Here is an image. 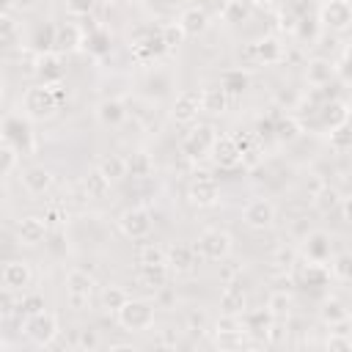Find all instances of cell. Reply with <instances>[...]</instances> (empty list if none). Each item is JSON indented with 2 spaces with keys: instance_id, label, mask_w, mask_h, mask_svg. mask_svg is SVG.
<instances>
[{
  "instance_id": "43",
  "label": "cell",
  "mask_w": 352,
  "mask_h": 352,
  "mask_svg": "<svg viewBox=\"0 0 352 352\" xmlns=\"http://www.w3.org/2000/svg\"><path fill=\"white\" fill-rule=\"evenodd\" d=\"M214 344L217 346H245L248 344V333H214Z\"/></svg>"
},
{
  "instance_id": "41",
  "label": "cell",
  "mask_w": 352,
  "mask_h": 352,
  "mask_svg": "<svg viewBox=\"0 0 352 352\" xmlns=\"http://www.w3.org/2000/svg\"><path fill=\"white\" fill-rule=\"evenodd\" d=\"M272 264H275V270H292V267H297V250L280 245V248L272 253Z\"/></svg>"
},
{
  "instance_id": "13",
  "label": "cell",
  "mask_w": 352,
  "mask_h": 352,
  "mask_svg": "<svg viewBox=\"0 0 352 352\" xmlns=\"http://www.w3.org/2000/svg\"><path fill=\"white\" fill-rule=\"evenodd\" d=\"M209 154H212L214 165H220V168H236L242 162V148L234 135H217Z\"/></svg>"
},
{
  "instance_id": "2",
  "label": "cell",
  "mask_w": 352,
  "mask_h": 352,
  "mask_svg": "<svg viewBox=\"0 0 352 352\" xmlns=\"http://www.w3.org/2000/svg\"><path fill=\"white\" fill-rule=\"evenodd\" d=\"M118 324L124 330H135V333H143V330H151L154 327V319H157V311H154V302L148 300H126L118 314H116Z\"/></svg>"
},
{
  "instance_id": "45",
  "label": "cell",
  "mask_w": 352,
  "mask_h": 352,
  "mask_svg": "<svg viewBox=\"0 0 352 352\" xmlns=\"http://www.w3.org/2000/svg\"><path fill=\"white\" fill-rule=\"evenodd\" d=\"M19 311H22L25 316L44 311V297H38V294H22V300H19Z\"/></svg>"
},
{
  "instance_id": "48",
  "label": "cell",
  "mask_w": 352,
  "mask_h": 352,
  "mask_svg": "<svg viewBox=\"0 0 352 352\" xmlns=\"http://www.w3.org/2000/svg\"><path fill=\"white\" fill-rule=\"evenodd\" d=\"M77 346L80 349H96L99 346L96 330H77Z\"/></svg>"
},
{
  "instance_id": "12",
  "label": "cell",
  "mask_w": 352,
  "mask_h": 352,
  "mask_svg": "<svg viewBox=\"0 0 352 352\" xmlns=\"http://www.w3.org/2000/svg\"><path fill=\"white\" fill-rule=\"evenodd\" d=\"M33 283V267L25 258H11L3 267V289L8 292H25Z\"/></svg>"
},
{
  "instance_id": "53",
  "label": "cell",
  "mask_w": 352,
  "mask_h": 352,
  "mask_svg": "<svg viewBox=\"0 0 352 352\" xmlns=\"http://www.w3.org/2000/svg\"><path fill=\"white\" fill-rule=\"evenodd\" d=\"M346 336H349V344H352V330H349V333H346Z\"/></svg>"
},
{
  "instance_id": "39",
  "label": "cell",
  "mask_w": 352,
  "mask_h": 352,
  "mask_svg": "<svg viewBox=\"0 0 352 352\" xmlns=\"http://www.w3.org/2000/svg\"><path fill=\"white\" fill-rule=\"evenodd\" d=\"M160 36H162L165 50H173V47H179V44L187 38V33H184V28H182L179 22H168V25H162Z\"/></svg>"
},
{
  "instance_id": "38",
  "label": "cell",
  "mask_w": 352,
  "mask_h": 352,
  "mask_svg": "<svg viewBox=\"0 0 352 352\" xmlns=\"http://www.w3.org/2000/svg\"><path fill=\"white\" fill-rule=\"evenodd\" d=\"M129 300V294L121 289V286H104V292H102V305L107 308V311H113V314H118V308L124 305Z\"/></svg>"
},
{
  "instance_id": "29",
  "label": "cell",
  "mask_w": 352,
  "mask_h": 352,
  "mask_svg": "<svg viewBox=\"0 0 352 352\" xmlns=\"http://www.w3.org/2000/svg\"><path fill=\"white\" fill-rule=\"evenodd\" d=\"M99 168L102 173L110 179V182H121L124 176H129V165H126V157L121 154H107L99 160Z\"/></svg>"
},
{
  "instance_id": "49",
  "label": "cell",
  "mask_w": 352,
  "mask_h": 352,
  "mask_svg": "<svg viewBox=\"0 0 352 352\" xmlns=\"http://www.w3.org/2000/svg\"><path fill=\"white\" fill-rule=\"evenodd\" d=\"M187 324H190V330H206V327H209L206 311H190V314H187Z\"/></svg>"
},
{
  "instance_id": "9",
  "label": "cell",
  "mask_w": 352,
  "mask_h": 352,
  "mask_svg": "<svg viewBox=\"0 0 352 352\" xmlns=\"http://www.w3.org/2000/svg\"><path fill=\"white\" fill-rule=\"evenodd\" d=\"M118 228L126 239H146L151 234V212L146 206H129L118 214Z\"/></svg>"
},
{
  "instance_id": "23",
  "label": "cell",
  "mask_w": 352,
  "mask_h": 352,
  "mask_svg": "<svg viewBox=\"0 0 352 352\" xmlns=\"http://www.w3.org/2000/svg\"><path fill=\"white\" fill-rule=\"evenodd\" d=\"M94 113H96V121L104 124V126H118L126 118V110H124L121 99H102Z\"/></svg>"
},
{
  "instance_id": "3",
  "label": "cell",
  "mask_w": 352,
  "mask_h": 352,
  "mask_svg": "<svg viewBox=\"0 0 352 352\" xmlns=\"http://www.w3.org/2000/svg\"><path fill=\"white\" fill-rule=\"evenodd\" d=\"M22 333L36 344V346H50L60 327H58V316L50 314V311H38V314H30L22 319Z\"/></svg>"
},
{
  "instance_id": "24",
  "label": "cell",
  "mask_w": 352,
  "mask_h": 352,
  "mask_svg": "<svg viewBox=\"0 0 352 352\" xmlns=\"http://www.w3.org/2000/svg\"><path fill=\"white\" fill-rule=\"evenodd\" d=\"M253 8H256V0H226L220 16H223L228 25H239V22H248V19H250Z\"/></svg>"
},
{
  "instance_id": "5",
  "label": "cell",
  "mask_w": 352,
  "mask_h": 352,
  "mask_svg": "<svg viewBox=\"0 0 352 352\" xmlns=\"http://www.w3.org/2000/svg\"><path fill=\"white\" fill-rule=\"evenodd\" d=\"M94 292H96V278L91 272H85V270H69L66 272V297H69L72 308L82 311L91 302Z\"/></svg>"
},
{
  "instance_id": "31",
  "label": "cell",
  "mask_w": 352,
  "mask_h": 352,
  "mask_svg": "<svg viewBox=\"0 0 352 352\" xmlns=\"http://www.w3.org/2000/svg\"><path fill=\"white\" fill-rule=\"evenodd\" d=\"M330 148H336V151H349L352 148V118L330 126Z\"/></svg>"
},
{
  "instance_id": "21",
  "label": "cell",
  "mask_w": 352,
  "mask_h": 352,
  "mask_svg": "<svg viewBox=\"0 0 352 352\" xmlns=\"http://www.w3.org/2000/svg\"><path fill=\"white\" fill-rule=\"evenodd\" d=\"M179 25L184 28L187 36H201L206 28H209V16L201 6H187L182 14H179Z\"/></svg>"
},
{
  "instance_id": "11",
  "label": "cell",
  "mask_w": 352,
  "mask_h": 352,
  "mask_svg": "<svg viewBox=\"0 0 352 352\" xmlns=\"http://www.w3.org/2000/svg\"><path fill=\"white\" fill-rule=\"evenodd\" d=\"M47 234H50V223H47V217L25 214V217L16 220V239H19L22 245H28V248L41 245V242L47 239Z\"/></svg>"
},
{
  "instance_id": "7",
  "label": "cell",
  "mask_w": 352,
  "mask_h": 352,
  "mask_svg": "<svg viewBox=\"0 0 352 352\" xmlns=\"http://www.w3.org/2000/svg\"><path fill=\"white\" fill-rule=\"evenodd\" d=\"M319 22L333 33H346L352 28V0H324L319 6Z\"/></svg>"
},
{
  "instance_id": "26",
  "label": "cell",
  "mask_w": 352,
  "mask_h": 352,
  "mask_svg": "<svg viewBox=\"0 0 352 352\" xmlns=\"http://www.w3.org/2000/svg\"><path fill=\"white\" fill-rule=\"evenodd\" d=\"M245 292L236 286V283H226V289L220 292V308L223 314H245Z\"/></svg>"
},
{
  "instance_id": "46",
  "label": "cell",
  "mask_w": 352,
  "mask_h": 352,
  "mask_svg": "<svg viewBox=\"0 0 352 352\" xmlns=\"http://www.w3.org/2000/svg\"><path fill=\"white\" fill-rule=\"evenodd\" d=\"M324 346L333 349V352H349V349H352L349 336H344V333H330L327 341H324Z\"/></svg>"
},
{
  "instance_id": "44",
  "label": "cell",
  "mask_w": 352,
  "mask_h": 352,
  "mask_svg": "<svg viewBox=\"0 0 352 352\" xmlns=\"http://www.w3.org/2000/svg\"><path fill=\"white\" fill-rule=\"evenodd\" d=\"M44 217H47L50 228H52V226H66V223H69V212H66V206H60V204H50L47 212H44Z\"/></svg>"
},
{
  "instance_id": "51",
  "label": "cell",
  "mask_w": 352,
  "mask_h": 352,
  "mask_svg": "<svg viewBox=\"0 0 352 352\" xmlns=\"http://www.w3.org/2000/svg\"><path fill=\"white\" fill-rule=\"evenodd\" d=\"M160 344H165V346H176V344H179V333H176V330H162Z\"/></svg>"
},
{
  "instance_id": "28",
  "label": "cell",
  "mask_w": 352,
  "mask_h": 352,
  "mask_svg": "<svg viewBox=\"0 0 352 352\" xmlns=\"http://www.w3.org/2000/svg\"><path fill=\"white\" fill-rule=\"evenodd\" d=\"M319 316H322L324 324H344L349 319V311L338 297H327L322 302V308H319Z\"/></svg>"
},
{
  "instance_id": "36",
  "label": "cell",
  "mask_w": 352,
  "mask_h": 352,
  "mask_svg": "<svg viewBox=\"0 0 352 352\" xmlns=\"http://www.w3.org/2000/svg\"><path fill=\"white\" fill-rule=\"evenodd\" d=\"M314 206H316L322 214H327V212H333L336 206H341V195H338L333 187H327V184H324V187L314 195Z\"/></svg>"
},
{
  "instance_id": "33",
  "label": "cell",
  "mask_w": 352,
  "mask_h": 352,
  "mask_svg": "<svg viewBox=\"0 0 352 352\" xmlns=\"http://www.w3.org/2000/svg\"><path fill=\"white\" fill-rule=\"evenodd\" d=\"M126 165H129V176L132 179H146L154 170V162H151V157L146 151H132L126 157Z\"/></svg>"
},
{
  "instance_id": "15",
  "label": "cell",
  "mask_w": 352,
  "mask_h": 352,
  "mask_svg": "<svg viewBox=\"0 0 352 352\" xmlns=\"http://www.w3.org/2000/svg\"><path fill=\"white\" fill-rule=\"evenodd\" d=\"M187 201L192 206H198V209H209V206H214L220 201V190L209 176H195V182L187 190Z\"/></svg>"
},
{
  "instance_id": "40",
  "label": "cell",
  "mask_w": 352,
  "mask_h": 352,
  "mask_svg": "<svg viewBox=\"0 0 352 352\" xmlns=\"http://www.w3.org/2000/svg\"><path fill=\"white\" fill-rule=\"evenodd\" d=\"M346 118H352V116H349V107H346L344 102H327V104H324V121H327L330 126H336V124H341V121H346Z\"/></svg>"
},
{
  "instance_id": "14",
  "label": "cell",
  "mask_w": 352,
  "mask_h": 352,
  "mask_svg": "<svg viewBox=\"0 0 352 352\" xmlns=\"http://www.w3.org/2000/svg\"><path fill=\"white\" fill-rule=\"evenodd\" d=\"M338 72L341 69L330 58H311L305 63V82L314 85V88H324L338 77Z\"/></svg>"
},
{
  "instance_id": "20",
  "label": "cell",
  "mask_w": 352,
  "mask_h": 352,
  "mask_svg": "<svg viewBox=\"0 0 352 352\" xmlns=\"http://www.w3.org/2000/svg\"><path fill=\"white\" fill-rule=\"evenodd\" d=\"M305 256L311 261L327 264L330 261V236L324 231H308L305 234Z\"/></svg>"
},
{
  "instance_id": "16",
  "label": "cell",
  "mask_w": 352,
  "mask_h": 352,
  "mask_svg": "<svg viewBox=\"0 0 352 352\" xmlns=\"http://www.w3.org/2000/svg\"><path fill=\"white\" fill-rule=\"evenodd\" d=\"M198 261H204V258L198 256L195 245H176L168 250V267L173 275H190Z\"/></svg>"
},
{
  "instance_id": "37",
  "label": "cell",
  "mask_w": 352,
  "mask_h": 352,
  "mask_svg": "<svg viewBox=\"0 0 352 352\" xmlns=\"http://www.w3.org/2000/svg\"><path fill=\"white\" fill-rule=\"evenodd\" d=\"M0 36H3V44H6L8 50H16V47H19L16 22H14V16H11L8 11H3V16H0Z\"/></svg>"
},
{
  "instance_id": "27",
  "label": "cell",
  "mask_w": 352,
  "mask_h": 352,
  "mask_svg": "<svg viewBox=\"0 0 352 352\" xmlns=\"http://www.w3.org/2000/svg\"><path fill=\"white\" fill-rule=\"evenodd\" d=\"M327 270H330V275H333L336 280L352 283V250H341V253L330 256Z\"/></svg>"
},
{
  "instance_id": "6",
  "label": "cell",
  "mask_w": 352,
  "mask_h": 352,
  "mask_svg": "<svg viewBox=\"0 0 352 352\" xmlns=\"http://www.w3.org/2000/svg\"><path fill=\"white\" fill-rule=\"evenodd\" d=\"M278 220V209L270 198H250L242 209V223L253 231H270Z\"/></svg>"
},
{
  "instance_id": "8",
  "label": "cell",
  "mask_w": 352,
  "mask_h": 352,
  "mask_svg": "<svg viewBox=\"0 0 352 352\" xmlns=\"http://www.w3.org/2000/svg\"><path fill=\"white\" fill-rule=\"evenodd\" d=\"M214 138H217L214 126H209V124H195V126L184 135V140H182V154L190 157V160H201V157H206V154L212 151Z\"/></svg>"
},
{
  "instance_id": "42",
  "label": "cell",
  "mask_w": 352,
  "mask_h": 352,
  "mask_svg": "<svg viewBox=\"0 0 352 352\" xmlns=\"http://www.w3.org/2000/svg\"><path fill=\"white\" fill-rule=\"evenodd\" d=\"M300 132H302V126H300V121L297 118H283L280 124H278V138L280 140H297L300 138Z\"/></svg>"
},
{
  "instance_id": "10",
  "label": "cell",
  "mask_w": 352,
  "mask_h": 352,
  "mask_svg": "<svg viewBox=\"0 0 352 352\" xmlns=\"http://www.w3.org/2000/svg\"><path fill=\"white\" fill-rule=\"evenodd\" d=\"M201 110V94L198 91H179L173 96V104H170V118L176 124H195Z\"/></svg>"
},
{
  "instance_id": "47",
  "label": "cell",
  "mask_w": 352,
  "mask_h": 352,
  "mask_svg": "<svg viewBox=\"0 0 352 352\" xmlns=\"http://www.w3.org/2000/svg\"><path fill=\"white\" fill-rule=\"evenodd\" d=\"M96 0H66V8L69 14H77V16H88L94 11Z\"/></svg>"
},
{
  "instance_id": "19",
  "label": "cell",
  "mask_w": 352,
  "mask_h": 352,
  "mask_svg": "<svg viewBox=\"0 0 352 352\" xmlns=\"http://www.w3.org/2000/svg\"><path fill=\"white\" fill-rule=\"evenodd\" d=\"M80 44H82V28H80V25H60V28H55L52 50H55L58 55L74 52Z\"/></svg>"
},
{
  "instance_id": "32",
  "label": "cell",
  "mask_w": 352,
  "mask_h": 352,
  "mask_svg": "<svg viewBox=\"0 0 352 352\" xmlns=\"http://www.w3.org/2000/svg\"><path fill=\"white\" fill-rule=\"evenodd\" d=\"M19 165V148L11 143V138L3 135V143H0V173L3 176H11Z\"/></svg>"
},
{
  "instance_id": "4",
  "label": "cell",
  "mask_w": 352,
  "mask_h": 352,
  "mask_svg": "<svg viewBox=\"0 0 352 352\" xmlns=\"http://www.w3.org/2000/svg\"><path fill=\"white\" fill-rule=\"evenodd\" d=\"M195 250H198V256H201L204 261H226V258L231 256V250H234V239H231V234L223 231V228H206V231L198 236Z\"/></svg>"
},
{
  "instance_id": "22",
  "label": "cell",
  "mask_w": 352,
  "mask_h": 352,
  "mask_svg": "<svg viewBox=\"0 0 352 352\" xmlns=\"http://www.w3.org/2000/svg\"><path fill=\"white\" fill-rule=\"evenodd\" d=\"M110 187H113V182L102 173L99 165L85 170V176H82V190H85L88 198H104V195H110Z\"/></svg>"
},
{
  "instance_id": "18",
  "label": "cell",
  "mask_w": 352,
  "mask_h": 352,
  "mask_svg": "<svg viewBox=\"0 0 352 352\" xmlns=\"http://www.w3.org/2000/svg\"><path fill=\"white\" fill-rule=\"evenodd\" d=\"M198 94H201V110L204 113H212V116L226 113V107L231 102V94L226 91V85H206Z\"/></svg>"
},
{
  "instance_id": "1",
  "label": "cell",
  "mask_w": 352,
  "mask_h": 352,
  "mask_svg": "<svg viewBox=\"0 0 352 352\" xmlns=\"http://www.w3.org/2000/svg\"><path fill=\"white\" fill-rule=\"evenodd\" d=\"M58 107H60V99L55 96V91L47 82L30 85L22 94V113L28 121H47L58 113Z\"/></svg>"
},
{
  "instance_id": "34",
  "label": "cell",
  "mask_w": 352,
  "mask_h": 352,
  "mask_svg": "<svg viewBox=\"0 0 352 352\" xmlns=\"http://www.w3.org/2000/svg\"><path fill=\"white\" fill-rule=\"evenodd\" d=\"M138 261H140V267H148V264H168V250L160 248L157 242H146V245H140V250H138Z\"/></svg>"
},
{
  "instance_id": "17",
  "label": "cell",
  "mask_w": 352,
  "mask_h": 352,
  "mask_svg": "<svg viewBox=\"0 0 352 352\" xmlns=\"http://www.w3.org/2000/svg\"><path fill=\"white\" fill-rule=\"evenodd\" d=\"M19 179H22L25 192H30V195H44V192H50V187H52V182H55L52 170L44 168V165H30V168H25Z\"/></svg>"
},
{
  "instance_id": "30",
  "label": "cell",
  "mask_w": 352,
  "mask_h": 352,
  "mask_svg": "<svg viewBox=\"0 0 352 352\" xmlns=\"http://www.w3.org/2000/svg\"><path fill=\"white\" fill-rule=\"evenodd\" d=\"M143 270V283L151 286L154 292H162L168 286V278L173 275L168 264H148V267H140Z\"/></svg>"
},
{
  "instance_id": "50",
  "label": "cell",
  "mask_w": 352,
  "mask_h": 352,
  "mask_svg": "<svg viewBox=\"0 0 352 352\" xmlns=\"http://www.w3.org/2000/svg\"><path fill=\"white\" fill-rule=\"evenodd\" d=\"M341 214H344L346 223H352V192L341 198Z\"/></svg>"
},
{
  "instance_id": "35",
  "label": "cell",
  "mask_w": 352,
  "mask_h": 352,
  "mask_svg": "<svg viewBox=\"0 0 352 352\" xmlns=\"http://www.w3.org/2000/svg\"><path fill=\"white\" fill-rule=\"evenodd\" d=\"M250 52H253L258 60H264V63H275V60L280 58V44H278L275 38H261V41H256V44L250 47Z\"/></svg>"
},
{
  "instance_id": "25",
  "label": "cell",
  "mask_w": 352,
  "mask_h": 352,
  "mask_svg": "<svg viewBox=\"0 0 352 352\" xmlns=\"http://www.w3.org/2000/svg\"><path fill=\"white\" fill-rule=\"evenodd\" d=\"M292 305H294V297L286 289H275L267 297V311H270L272 319H289L292 316Z\"/></svg>"
},
{
  "instance_id": "52",
  "label": "cell",
  "mask_w": 352,
  "mask_h": 352,
  "mask_svg": "<svg viewBox=\"0 0 352 352\" xmlns=\"http://www.w3.org/2000/svg\"><path fill=\"white\" fill-rule=\"evenodd\" d=\"M116 349H132V344H110V352H116Z\"/></svg>"
}]
</instances>
